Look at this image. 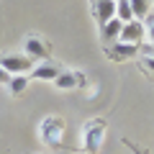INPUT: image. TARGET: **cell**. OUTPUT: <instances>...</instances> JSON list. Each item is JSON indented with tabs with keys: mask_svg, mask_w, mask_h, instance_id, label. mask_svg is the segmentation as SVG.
I'll return each mask as SVG.
<instances>
[{
	"mask_svg": "<svg viewBox=\"0 0 154 154\" xmlns=\"http://www.w3.org/2000/svg\"><path fill=\"white\" fill-rule=\"evenodd\" d=\"M64 121L62 118H57V116H46L44 121L38 123V136H41V141L46 144V146L51 149H59L62 146V139H64Z\"/></svg>",
	"mask_w": 154,
	"mask_h": 154,
	"instance_id": "2",
	"label": "cell"
},
{
	"mask_svg": "<svg viewBox=\"0 0 154 154\" xmlns=\"http://www.w3.org/2000/svg\"><path fill=\"white\" fill-rule=\"evenodd\" d=\"M93 11L98 23H108L110 18H116V0H93Z\"/></svg>",
	"mask_w": 154,
	"mask_h": 154,
	"instance_id": "7",
	"label": "cell"
},
{
	"mask_svg": "<svg viewBox=\"0 0 154 154\" xmlns=\"http://www.w3.org/2000/svg\"><path fill=\"white\" fill-rule=\"evenodd\" d=\"M0 67L8 75H26L33 69V59L28 54H0Z\"/></svg>",
	"mask_w": 154,
	"mask_h": 154,
	"instance_id": "3",
	"label": "cell"
},
{
	"mask_svg": "<svg viewBox=\"0 0 154 154\" xmlns=\"http://www.w3.org/2000/svg\"><path fill=\"white\" fill-rule=\"evenodd\" d=\"M26 88H28V77L26 75H11V80H8V90H11V95H21Z\"/></svg>",
	"mask_w": 154,
	"mask_h": 154,
	"instance_id": "11",
	"label": "cell"
},
{
	"mask_svg": "<svg viewBox=\"0 0 154 154\" xmlns=\"http://www.w3.org/2000/svg\"><path fill=\"white\" fill-rule=\"evenodd\" d=\"M139 54V44H126V41H116V44L108 46V57L113 62H123V59H131V57Z\"/></svg>",
	"mask_w": 154,
	"mask_h": 154,
	"instance_id": "6",
	"label": "cell"
},
{
	"mask_svg": "<svg viewBox=\"0 0 154 154\" xmlns=\"http://www.w3.org/2000/svg\"><path fill=\"white\" fill-rule=\"evenodd\" d=\"M141 69H144V72H149V75L154 77V51L144 54V59H141Z\"/></svg>",
	"mask_w": 154,
	"mask_h": 154,
	"instance_id": "14",
	"label": "cell"
},
{
	"mask_svg": "<svg viewBox=\"0 0 154 154\" xmlns=\"http://www.w3.org/2000/svg\"><path fill=\"white\" fill-rule=\"evenodd\" d=\"M144 28H146L149 44H154V16H146V18H144Z\"/></svg>",
	"mask_w": 154,
	"mask_h": 154,
	"instance_id": "15",
	"label": "cell"
},
{
	"mask_svg": "<svg viewBox=\"0 0 154 154\" xmlns=\"http://www.w3.org/2000/svg\"><path fill=\"white\" fill-rule=\"evenodd\" d=\"M131 3V13H134V18H146L149 16V8H152V0H128Z\"/></svg>",
	"mask_w": 154,
	"mask_h": 154,
	"instance_id": "12",
	"label": "cell"
},
{
	"mask_svg": "<svg viewBox=\"0 0 154 154\" xmlns=\"http://www.w3.org/2000/svg\"><path fill=\"white\" fill-rule=\"evenodd\" d=\"M121 141H123V146H128L134 154H146V152H141V146H136V144H134L131 139H121Z\"/></svg>",
	"mask_w": 154,
	"mask_h": 154,
	"instance_id": "16",
	"label": "cell"
},
{
	"mask_svg": "<svg viewBox=\"0 0 154 154\" xmlns=\"http://www.w3.org/2000/svg\"><path fill=\"white\" fill-rule=\"evenodd\" d=\"M121 28H123V21H121V18H110L108 23L100 26V38H103L105 44H116V41L121 38Z\"/></svg>",
	"mask_w": 154,
	"mask_h": 154,
	"instance_id": "8",
	"label": "cell"
},
{
	"mask_svg": "<svg viewBox=\"0 0 154 154\" xmlns=\"http://www.w3.org/2000/svg\"><path fill=\"white\" fill-rule=\"evenodd\" d=\"M23 54H28L33 62H36V59L49 62V57H51V46L46 44L41 36H28V38H26V44H23Z\"/></svg>",
	"mask_w": 154,
	"mask_h": 154,
	"instance_id": "4",
	"label": "cell"
},
{
	"mask_svg": "<svg viewBox=\"0 0 154 154\" xmlns=\"http://www.w3.org/2000/svg\"><path fill=\"white\" fill-rule=\"evenodd\" d=\"M8 80H11V75H8V72L0 67V85H8Z\"/></svg>",
	"mask_w": 154,
	"mask_h": 154,
	"instance_id": "17",
	"label": "cell"
},
{
	"mask_svg": "<svg viewBox=\"0 0 154 154\" xmlns=\"http://www.w3.org/2000/svg\"><path fill=\"white\" fill-rule=\"evenodd\" d=\"M116 18H121L123 23L134 21V13H131V3H128V0H116Z\"/></svg>",
	"mask_w": 154,
	"mask_h": 154,
	"instance_id": "13",
	"label": "cell"
},
{
	"mask_svg": "<svg viewBox=\"0 0 154 154\" xmlns=\"http://www.w3.org/2000/svg\"><path fill=\"white\" fill-rule=\"evenodd\" d=\"M144 33H146V28H144V21L134 18V21L123 23V28H121V38H118V41H126V44H141Z\"/></svg>",
	"mask_w": 154,
	"mask_h": 154,
	"instance_id": "5",
	"label": "cell"
},
{
	"mask_svg": "<svg viewBox=\"0 0 154 154\" xmlns=\"http://www.w3.org/2000/svg\"><path fill=\"white\" fill-rule=\"evenodd\" d=\"M54 88L57 90H75V88H80V85H77V72H64L62 69L59 75H57V80H54Z\"/></svg>",
	"mask_w": 154,
	"mask_h": 154,
	"instance_id": "10",
	"label": "cell"
},
{
	"mask_svg": "<svg viewBox=\"0 0 154 154\" xmlns=\"http://www.w3.org/2000/svg\"><path fill=\"white\" fill-rule=\"evenodd\" d=\"M59 72H62V69L54 64V62H41V64H33L31 77H36V80H49V82H54Z\"/></svg>",
	"mask_w": 154,
	"mask_h": 154,
	"instance_id": "9",
	"label": "cell"
},
{
	"mask_svg": "<svg viewBox=\"0 0 154 154\" xmlns=\"http://www.w3.org/2000/svg\"><path fill=\"white\" fill-rule=\"evenodd\" d=\"M152 3H154V0H152Z\"/></svg>",
	"mask_w": 154,
	"mask_h": 154,
	"instance_id": "18",
	"label": "cell"
},
{
	"mask_svg": "<svg viewBox=\"0 0 154 154\" xmlns=\"http://www.w3.org/2000/svg\"><path fill=\"white\" fill-rule=\"evenodd\" d=\"M108 131V123L105 118H93L82 126V149L88 154H98L100 146H103V136Z\"/></svg>",
	"mask_w": 154,
	"mask_h": 154,
	"instance_id": "1",
	"label": "cell"
}]
</instances>
